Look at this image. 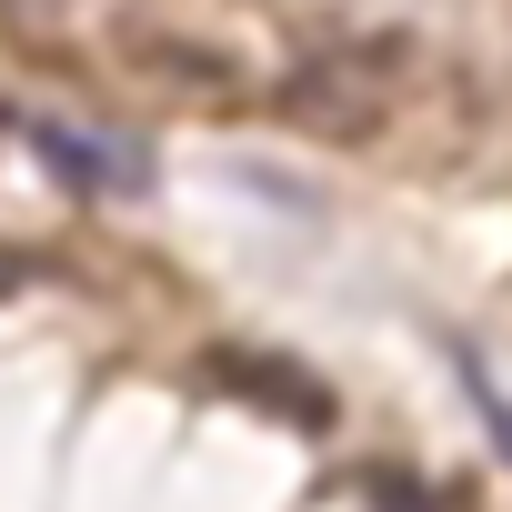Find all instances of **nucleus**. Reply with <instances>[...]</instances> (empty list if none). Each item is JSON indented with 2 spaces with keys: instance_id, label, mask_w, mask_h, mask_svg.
<instances>
[{
  "instance_id": "f257e3e1",
  "label": "nucleus",
  "mask_w": 512,
  "mask_h": 512,
  "mask_svg": "<svg viewBox=\"0 0 512 512\" xmlns=\"http://www.w3.org/2000/svg\"><path fill=\"white\" fill-rule=\"evenodd\" d=\"M392 101H402V71H392V51H372V41L312 51V61L282 81V121L312 131V141H372V131L392 121Z\"/></svg>"
},
{
  "instance_id": "f03ea898",
  "label": "nucleus",
  "mask_w": 512,
  "mask_h": 512,
  "mask_svg": "<svg viewBox=\"0 0 512 512\" xmlns=\"http://www.w3.org/2000/svg\"><path fill=\"white\" fill-rule=\"evenodd\" d=\"M211 382H221L231 402H251V412L292 422V432H332V422H342L332 382H322L312 362H292V352H241V342H221V352H211Z\"/></svg>"
},
{
  "instance_id": "7ed1b4c3",
  "label": "nucleus",
  "mask_w": 512,
  "mask_h": 512,
  "mask_svg": "<svg viewBox=\"0 0 512 512\" xmlns=\"http://www.w3.org/2000/svg\"><path fill=\"white\" fill-rule=\"evenodd\" d=\"M131 51V71L151 81V91H171V101H191V111H231V101H251V71L221 51V41H201V31H131L121 41Z\"/></svg>"
},
{
  "instance_id": "20e7f679",
  "label": "nucleus",
  "mask_w": 512,
  "mask_h": 512,
  "mask_svg": "<svg viewBox=\"0 0 512 512\" xmlns=\"http://www.w3.org/2000/svg\"><path fill=\"white\" fill-rule=\"evenodd\" d=\"M21 141H31V161H41L61 191H81V201H101V191H141V181H151L141 141H101V131H71V121H21Z\"/></svg>"
},
{
  "instance_id": "39448f33",
  "label": "nucleus",
  "mask_w": 512,
  "mask_h": 512,
  "mask_svg": "<svg viewBox=\"0 0 512 512\" xmlns=\"http://www.w3.org/2000/svg\"><path fill=\"white\" fill-rule=\"evenodd\" d=\"M462 392H472V402H482V422H492V442H502V462H512V402H502V392H492V372H482V362H472V352H462Z\"/></svg>"
},
{
  "instance_id": "423d86ee",
  "label": "nucleus",
  "mask_w": 512,
  "mask_h": 512,
  "mask_svg": "<svg viewBox=\"0 0 512 512\" xmlns=\"http://www.w3.org/2000/svg\"><path fill=\"white\" fill-rule=\"evenodd\" d=\"M31 272H41V262H31V251H0V292H21Z\"/></svg>"
}]
</instances>
